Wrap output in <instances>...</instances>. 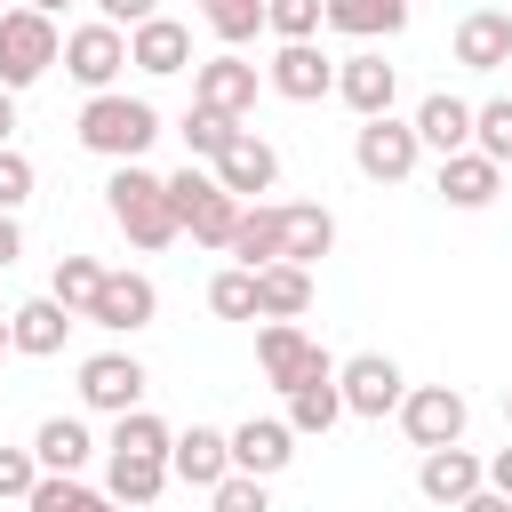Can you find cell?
<instances>
[{"label": "cell", "instance_id": "22", "mask_svg": "<svg viewBox=\"0 0 512 512\" xmlns=\"http://www.w3.org/2000/svg\"><path fill=\"white\" fill-rule=\"evenodd\" d=\"M232 256H240V272L288 264V224H280V208H240V224H232Z\"/></svg>", "mask_w": 512, "mask_h": 512}, {"label": "cell", "instance_id": "5", "mask_svg": "<svg viewBox=\"0 0 512 512\" xmlns=\"http://www.w3.org/2000/svg\"><path fill=\"white\" fill-rule=\"evenodd\" d=\"M256 360H264V384H280V392H296V384H312V376H336V360H328L296 320H272V328L256 336Z\"/></svg>", "mask_w": 512, "mask_h": 512}, {"label": "cell", "instance_id": "39", "mask_svg": "<svg viewBox=\"0 0 512 512\" xmlns=\"http://www.w3.org/2000/svg\"><path fill=\"white\" fill-rule=\"evenodd\" d=\"M216 496V512H272V496H264V480H248V472H232L224 488H208Z\"/></svg>", "mask_w": 512, "mask_h": 512}, {"label": "cell", "instance_id": "49", "mask_svg": "<svg viewBox=\"0 0 512 512\" xmlns=\"http://www.w3.org/2000/svg\"><path fill=\"white\" fill-rule=\"evenodd\" d=\"M0 352H16V336H8V320H0Z\"/></svg>", "mask_w": 512, "mask_h": 512}, {"label": "cell", "instance_id": "26", "mask_svg": "<svg viewBox=\"0 0 512 512\" xmlns=\"http://www.w3.org/2000/svg\"><path fill=\"white\" fill-rule=\"evenodd\" d=\"M160 488H168V456H112L104 464V496L128 504V512H144Z\"/></svg>", "mask_w": 512, "mask_h": 512}, {"label": "cell", "instance_id": "4", "mask_svg": "<svg viewBox=\"0 0 512 512\" xmlns=\"http://www.w3.org/2000/svg\"><path fill=\"white\" fill-rule=\"evenodd\" d=\"M168 200H176V224H184L200 248H232L240 200L216 184V168H184V176H168Z\"/></svg>", "mask_w": 512, "mask_h": 512}, {"label": "cell", "instance_id": "30", "mask_svg": "<svg viewBox=\"0 0 512 512\" xmlns=\"http://www.w3.org/2000/svg\"><path fill=\"white\" fill-rule=\"evenodd\" d=\"M336 416H352L336 376H312V384H296V392H288V432H328Z\"/></svg>", "mask_w": 512, "mask_h": 512}, {"label": "cell", "instance_id": "32", "mask_svg": "<svg viewBox=\"0 0 512 512\" xmlns=\"http://www.w3.org/2000/svg\"><path fill=\"white\" fill-rule=\"evenodd\" d=\"M96 288H104V264H96V256H56L48 296H56L64 312H88V304H96Z\"/></svg>", "mask_w": 512, "mask_h": 512}, {"label": "cell", "instance_id": "50", "mask_svg": "<svg viewBox=\"0 0 512 512\" xmlns=\"http://www.w3.org/2000/svg\"><path fill=\"white\" fill-rule=\"evenodd\" d=\"M504 416H512V384H504Z\"/></svg>", "mask_w": 512, "mask_h": 512}, {"label": "cell", "instance_id": "1", "mask_svg": "<svg viewBox=\"0 0 512 512\" xmlns=\"http://www.w3.org/2000/svg\"><path fill=\"white\" fill-rule=\"evenodd\" d=\"M104 208H112V224L136 240V248H168L184 224H176V200H168V176H152L144 160H128V168H112V184H104Z\"/></svg>", "mask_w": 512, "mask_h": 512}, {"label": "cell", "instance_id": "53", "mask_svg": "<svg viewBox=\"0 0 512 512\" xmlns=\"http://www.w3.org/2000/svg\"><path fill=\"white\" fill-rule=\"evenodd\" d=\"M408 8H416V0H408Z\"/></svg>", "mask_w": 512, "mask_h": 512}, {"label": "cell", "instance_id": "25", "mask_svg": "<svg viewBox=\"0 0 512 512\" xmlns=\"http://www.w3.org/2000/svg\"><path fill=\"white\" fill-rule=\"evenodd\" d=\"M312 312V272L304 264H264L256 272V320H304Z\"/></svg>", "mask_w": 512, "mask_h": 512}, {"label": "cell", "instance_id": "46", "mask_svg": "<svg viewBox=\"0 0 512 512\" xmlns=\"http://www.w3.org/2000/svg\"><path fill=\"white\" fill-rule=\"evenodd\" d=\"M8 136H16V96L0 88V152H8Z\"/></svg>", "mask_w": 512, "mask_h": 512}, {"label": "cell", "instance_id": "48", "mask_svg": "<svg viewBox=\"0 0 512 512\" xmlns=\"http://www.w3.org/2000/svg\"><path fill=\"white\" fill-rule=\"evenodd\" d=\"M24 8H40V16H56V8H64V0H24Z\"/></svg>", "mask_w": 512, "mask_h": 512}, {"label": "cell", "instance_id": "18", "mask_svg": "<svg viewBox=\"0 0 512 512\" xmlns=\"http://www.w3.org/2000/svg\"><path fill=\"white\" fill-rule=\"evenodd\" d=\"M456 64H464V72L512 64V8H472V16L456 24Z\"/></svg>", "mask_w": 512, "mask_h": 512}, {"label": "cell", "instance_id": "24", "mask_svg": "<svg viewBox=\"0 0 512 512\" xmlns=\"http://www.w3.org/2000/svg\"><path fill=\"white\" fill-rule=\"evenodd\" d=\"M496 192H504V168H496V160H480V152L440 160V200H448V208H488Z\"/></svg>", "mask_w": 512, "mask_h": 512}, {"label": "cell", "instance_id": "47", "mask_svg": "<svg viewBox=\"0 0 512 512\" xmlns=\"http://www.w3.org/2000/svg\"><path fill=\"white\" fill-rule=\"evenodd\" d=\"M80 512H120V504H112V496H96V488H88V496H80Z\"/></svg>", "mask_w": 512, "mask_h": 512}, {"label": "cell", "instance_id": "14", "mask_svg": "<svg viewBox=\"0 0 512 512\" xmlns=\"http://www.w3.org/2000/svg\"><path fill=\"white\" fill-rule=\"evenodd\" d=\"M216 184H224L232 200H256V192H272V184H280V152H272L256 128H240V136H232V152L216 160Z\"/></svg>", "mask_w": 512, "mask_h": 512}, {"label": "cell", "instance_id": "29", "mask_svg": "<svg viewBox=\"0 0 512 512\" xmlns=\"http://www.w3.org/2000/svg\"><path fill=\"white\" fill-rule=\"evenodd\" d=\"M88 448H96V440H88V424H80V416H48V424L32 432L40 472H80V464H88Z\"/></svg>", "mask_w": 512, "mask_h": 512}, {"label": "cell", "instance_id": "21", "mask_svg": "<svg viewBox=\"0 0 512 512\" xmlns=\"http://www.w3.org/2000/svg\"><path fill=\"white\" fill-rule=\"evenodd\" d=\"M416 144H432L440 160L472 152V104H464V96H448V88H440V96H424V104H416Z\"/></svg>", "mask_w": 512, "mask_h": 512}, {"label": "cell", "instance_id": "28", "mask_svg": "<svg viewBox=\"0 0 512 512\" xmlns=\"http://www.w3.org/2000/svg\"><path fill=\"white\" fill-rule=\"evenodd\" d=\"M280 224H288V264H304V272L336 248V216H328V208H312V200L280 208Z\"/></svg>", "mask_w": 512, "mask_h": 512}, {"label": "cell", "instance_id": "41", "mask_svg": "<svg viewBox=\"0 0 512 512\" xmlns=\"http://www.w3.org/2000/svg\"><path fill=\"white\" fill-rule=\"evenodd\" d=\"M24 200H32V160H24V152H16V144H8V152H0V208H8V216H16V208H24Z\"/></svg>", "mask_w": 512, "mask_h": 512}, {"label": "cell", "instance_id": "51", "mask_svg": "<svg viewBox=\"0 0 512 512\" xmlns=\"http://www.w3.org/2000/svg\"><path fill=\"white\" fill-rule=\"evenodd\" d=\"M120 512H128V504H120Z\"/></svg>", "mask_w": 512, "mask_h": 512}, {"label": "cell", "instance_id": "10", "mask_svg": "<svg viewBox=\"0 0 512 512\" xmlns=\"http://www.w3.org/2000/svg\"><path fill=\"white\" fill-rule=\"evenodd\" d=\"M152 312H160V288H152L144 272H104V288H96V304H88V320L112 328V336L152 328Z\"/></svg>", "mask_w": 512, "mask_h": 512}, {"label": "cell", "instance_id": "33", "mask_svg": "<svg viewBox=\"0 0 512 512\" xmlns=\"http://www.w3.org/2000/svg\"><path fill=\"white\" fill-rule=\"evenodd\" d=\"M176 440H168V424L152 416V408H128L120 424H112V456H168Z\"/></svg>", "mask_w": 512, "mask_h": 512}, {"label": "cell", "instance_id": "19", "mask_svg": "<svg viewBox=\"0 0 512 512\" xmlns=\"http://www.w3.org/2000/svg\"><path fill=\"white\" fill-rule=\"evenodd\" d=\"M336 96H344L360 120H384L392 96H400V72H392L384 56H344V64H336Z\"/></svg>", "mask_w": 512, "mask_h": 512}, {"label": "cell", "instance_id": "27", "mask_svg": "<svg viewBox=\"0 0 512 512\" xmlns=\"http://www.w3.org/2000/svg\"><path fill=\"white\" fill-rule=\"evenodd\" d=\"M408 24V0H328V32H352V40H392Z\"/></svg>", "mask_w": 512, "mask_h": 512}, {"label": "cell", "instance_id": "16", "mask_svg": "<svg viewBox=\"0 0 512 512\" xmlns=\"http://www.w3.org/2000/svg\"><path fill=\"white\" fill-rule=\"evenodd\" d=\"M168 472H176L184 488H224V480H232V432L192 424V432L168 448Z\"/></svg>", "mask_w": 512, "mask_h": 512}, {"label": "cell", "instance_id": "6", "mask_svg": "<svg viewBox=\"0 0 512 512\" xmlns=\"http://www.w3.org/2000/svg\"><path fill=\"white\" fill-rule=\"evenodd\" d=\"M464 416H472V408H464L456 384H416V392L400 400V432H408L424 456H432V448H456V440H464Z\"/></svg>", "mask_w": 512, "mask_h": 512}, {"label": "cell", "instance_id": "34", "mask_svg": "<svg viewBox=\"0 0 512 512\" xmlns=\"http://www.w3.org/2000/svg\"><path fill=\"white\" fill-rule=\"evenodd\" d=\"M200 16H208V32L232 40V48L264 32V0H200Z\"/></svg>", "mask_w": 512, "mask_h": 512}, {"label": "cell", "instance_id": "38", "mask_svg": "<svg viewBox=\"0 0 512 512\" xmlns=\"http://www.w3.org/2000/svg\"><path fill=\"white\" fill-rule=\"evenodd\" d=\"M80 496H88V488H80L72 472H40V488L24 496V512H80Z\"/></svg>", "mask_w": 512, "mask_h": 512}, {"label": "cell", "instance_id": "44", "mask_svg": "<svg viewBox=\"0 0 512 512\" xmlns=\"http://www.w3.org/2000/svg\"><path fill=\"white\" fill-rule=\"evenodd\" d=\"M16 256H24V232H16V216L0 208V264H16Z\"/></svg>", "mask_w": 512, "mask_h": 512}, {"label": "cell", "instance_id": "23", "mask_svg": "<svg viewBox=\"0 0 512 512\" xmlns=\"http://www.w3.org/2000/svg\"><path fill=\"white\" fill-rule=\"evenodd\" d=\"M8 336H16V352L48 360V352H64V336H72V312H64L56 296H32V304H16V312H8Z\"/></svg>", "mask_w": 512, "mask_h": 512}, {"label": "cell", "instance_id": "36", "mask_svg": "<svg viewBox=\"0 0 512 512\" xmlns=\"http://www.w3.org/2000/svg\"><path fill=\"white\" fill-rule=\"evenodd\" d=\"M208 312H216V320H256V272H240V264L216 272V280H208Z\"/></svg>", "mask_w": 512, "mask_h": 512}, {"label": "cell", "instance_id": "15", "mask_svg": "<svg viewBox=\"0 0 512 512\" xmlns=\"http://www.w3.org/2000/svg\"><path fill=\"white\" fill-rule=\"evenodd\" d=\"M288 456H296V432H288L280 416H248V424L232 432V472H248V480L288 472Z\"/></svg>", "mask_w": 512, "mask_h": 512}, {"label": "cell", "instance_id": "2", "mask_svg": "<svg viewBox=\"0 0 512 512\" xmlns=\"http://www.w3.org/2000/svg\"><path fill=\"white\" fill-rule=\"evenodd\" d=\"M152 136H160V112H152L144 96H112V88H104V96H88V104H80V144H88V152H104V160H120V168H128V160H144V152H152Z\"/></svg>", "mask_w": 512, "mask_h": 512}, {"label": "cell", "instance_id": "43", "mask_svg": "<svg viewBox=\"0 0 512 512\" xmlns=\"http://www.w3.org/2000/svg\"><path fill=\"white\" fill-rule=\"evenodd\" d=\"M488 488H496V496H512V448H496V456H488Z\"/></svg>", "mask_w": 512, "mask_h": 512}, {"label": "cell", "instance_id": "42", "mask_svg": "<svg viewBox=\"0 0 512 512\" xmlns=\"http://www.w3.org/2000/svg\"><path fill=\"white\" fill-rule=\"evenodd\" d=\"M96 16H104V24H128V32H136V24H152V16H160V0H96Z\"/></svg>", "mask_w": 512, "mask_h": 512}, {"label": "cell", "instance_id": "17", "mask_svg": "<svg viewBox=\"0 0 512 512\" xmlns=\"http://www.w3.org/2000/svg\"><path fill=\"white\" fill-rule=\"evenodd\" d=\"M416 488H424L432 504H448V512H456L464 496H480V488H488V464H480L472 448H432V456L416 464Z\"/></svg>", "mask_w": 512, "mask_h": 512}, {"label": "cell", "instance_id": "8", "mask_svg": "<svg viewBox=\"0 0 512 512\" xmlns=\"http://www.w3.org/2000/svg\"><path fill=\"white\" fill-rule=\"evenodd\" d=\"M336 384H344V408H352V416H392V408L408 400V376H400V360H384V352H352V360L336 368Z\"/></svg>", "mask_w": 512, "mask_h": 512}, {"label": "cell", "instance_id": "20", "mask_svg": "<svg viewBox=\"0 0 512 512\" xmlns=\"http://www.w3.org/2000/svg\"><path fill=\"white\" fill-rule=\"evenodd\" d=\"M128 64H136V72H152V80H168V72H184V64H192V32H184L176 16H152V24H136V32H128Z\"/></svg>", "mask_w": 512, "mask_h": 512}, {"label": "cell", "instance_id": "13", "mask_svg": "<svg viewBox=\"0 0 512 512\" xmlns=\"http://www.w3.org/2000/svg\"><path fill=\"white\" fill-rule=\"evenodd\" d=\"M192 104H208V112H224V120H248V112H256V64L208 56V64L192 72Z\"/></svg>", "mask_w": 512, "mask_h": 512}, {"label": "cell", "instance_id": "12", "mask_svg": "<svg viewBox=\"0 0 512 512\" xmlns=\"http://www.w3.org/2000/svg\"><path fill=\"white\" fill-rule=\"evenodd\" d=\"M264 80H272L288 104H320V96L336 88V64H328L312 40H280V56L264 64Z\"/></svg>", "mask_w": 512, "mask_h": 512}, {"label": "cell", "instance_id": "3", "mask_svg": "<svg viewBox=\"0 0 512 512\" xmlns=\"http://www.w3.org/2000/svg\"><path fill=\"white\" fill-rule=\"evenodd\" d=\"M48 64H64L56 16H40V8H8V16H0V88L16 96V88H32Z\"/></svg>", "mask_w": 512, "mask_h": 512}, {"label": "cell", "instance_id": "40", "mask_svg": "<svg viewBox=\"0 0 512 512\" xmlns=\"http://www.w3.org/2000/svg\"><path fill=\"white\" fill-rule=\"evenodd\" d=\"M40 488V456L32 448H0V496H32Z\"/></svg>", "mask_w": 512, "mask_h": 512}, {"label": "cell", "instance_id": "11", "mask_svg": "<svg viewBox=\"0 0 512 512\" xmlns=\"http://www.w3.org/2000/svg\"><path fill=\"white\" fill-rule=\"evenodd\" d=\"M80 400L104 408V416H128V408L144 400V360H128V352H96V360H80Z\"/></svg>", "mask_w": 512, "mask_h": 512}, {"label": "cell", "instance_id": "37", "mask_svg": "<svg viewBox=\"0 0 512 512\" xmlns=\"http://www.w3.org/2000/svg\"><path fill=\"white\" fill-rule=\"evenodd\" d=\"M328 24V0H264V32H280V40H312Z\"/></svg>", "mask_w": 512, "mask_h": 512}, {"label": "cell", "instance_id": "52", "mask_svg": "<svg viewBox=\"0 0 512 512\" xmlns=\"http://www.w3.org/2000/svg\"><path fill=\"white\" fill-rule=\"evenodd\" d=\"M0 16H8V8H0Z\"/></svg>", "mask_w": 512, "mask_h": 512}, {"label": "cell", "instance_id": "7", "mask_svg": "<svg viewBox=\"0 0 512 512\" xmlns=\"http://www.w3.org/2000/svg\"><path fill=\"white\" fill-rule=\"evenodd\" d=\"M416 152H424L416 144V120H392V112L384 120H360V136H352V160H360L368 184H400L416 168Z\"/></svg>", "mask_w": 512, "mask_h": 512}, {"label": "cell", "instance_id": "45", "mask_svg": "<svg viewBox=\"0 0 512 512\" xmlns=\"http://www.w3.org/2000/svg\"><path fill=\"white\" fill-rule=\"evenodd\" d=\"M456 512H512V496H496V488H480V496H464Z\"/></svg>", "mask_w": 512, "mask_h": 512}, {"label": "cell", "instance_id": "9", "mask_svg": "<svg viewBox=\"0 0 512 512\" xmlns=\"http://www.w3.org/2000/svg\"><path fill=\"white\" fill-rule=\"evenodd\" d=\"M120 64H128V40H120V24H104V16H96V24L64 32V72H72L80 88H96V96H104V88L120 80Z\"/></svg>", "mask_w": 512, "mask_h": 512}, {"label": "cell", "instance_id": "35", "mask_svg": "<svg viewBox=\"0 0 512 512\" xmlns=\"http://www.w3.org/2000/svg\"><path fill=\"white\" fill-rule=\"evenodd\" d=\"M232 136H240V120H224V112H208V104H192V112H184V144H192L200 160H224V152H232Z\"/></svg>", "mask_w": 512, "mask_h": 512}, {"label": "cell", "instance_id": "31", "mask_svg": "<svg viewBox=\"0 0 512 512\" xmlns=\"http://www.w3.org/2000/svg\"><path fill=\"white\" fill-rule=\"evenodd\" d=\"M472 152H480V160H496V168H512V96L472 104Z\"/></svg>", "mask_w": 512, "mask_h": 512}]
</instances>
